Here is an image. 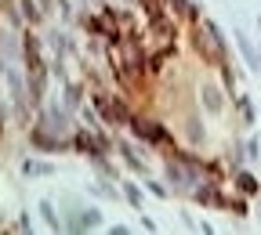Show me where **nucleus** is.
<instances>
[{"label":"nucleus","mask_w":261,"mask_h":235,"mask_svg":"<svg viewBox=\"0 0 261 235\" xmlns=\"http://www.w3.org/2000/svg\"><path fill=\"white\" fill-rule=\"evenodd\" d=\"M51 166L47 163H25V174H47Z\"/></svg>","instance_id":"f03ea898"},{"label":"nucleus","mask_w":261,"mask_h":235,"mask_svg":"<svg viewBox=\"0 0 261 235\" xmlns=\"http://www.w3.org/2000/svg\"><path fill=\"white\" fill-rule=\"evenodd\" d=\"M25 62H29V73H33V98H37L40 91H44V65H40V58H37V44H25Z\"/></svg>","instance_id":"f257e3e1"}]
</instances>
